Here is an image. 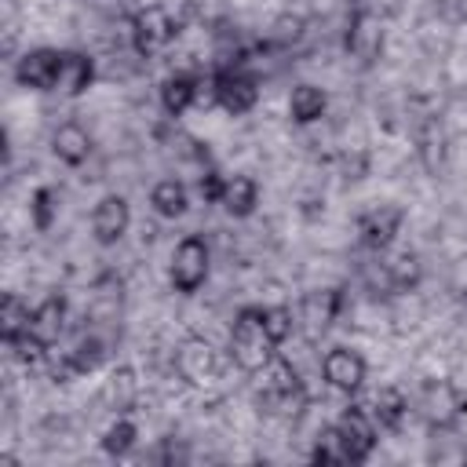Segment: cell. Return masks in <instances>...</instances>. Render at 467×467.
Instances as JSON below:
<instances>
[{"mask_svg":"<svg viewBox=\"0 0 467 467\" xmlns=\"http://www.w3.org/2000/svg\"><path fill=\"white\" fill-rule=\"evenodd\" d=\"M274 354H277V343L266 328L263 306H241L237 321L230 328V361L241 372H259V368H266V361Z\"/></svg>","mask_w":467,"mask_h":467,"instance_id":"obj_1","label":"cell"},{"mask_svg":"<svg viewBox=\"0 0 467 467\" xmlns=\"http://www.w3.org/2000/svg\"><path fill=\"white\" fill-rule=\"evenodd\" d=\"M208 270H212V248L201 234H186L175 252H171V263H168V277H171V288L179 296H193L204 281H208Z\"/></svg>","mask_w":467,"mask_h":467,"instance_id":"obj_2","label":"cell"},{"mask_svg":"<svg viewBox=\"0 0 467 467\" xmlns=\"http://www.w3.org/2000/svg\"><path fill=\"white\" fill-rule=\"evenodd\" d=\"M416 412L434 431H449L467 412V390L449 383V379H427L420 387V394H416Z\"/></svg>","mask_w":467,"mask_h":467,"instance_id":"obj_3","label":"cell"},{"mask_svg":"<svg viewBox=\"0 0 467 467\" xmlns=\"http://www.w3.org/2000/svg\"><path fill=\"white\" fill-rule=\"evenodd\" d=\"M336 431L343 438V449H347V460L350 463H365L379 441V423L372 416V409L365 405H347L339 416H336Z\"/></svg>","mask_w":467,"mask_h":467,"instance_id":"obj_4","label":"cell"},{"mask_svg":"<svg viewBox=\"0 0 467 467\" xmlns=\"http://www.w3.org/2000/svg\"><path fill=\"white\" fill-rule=\"evenodd\" d=\"M212 95H215V102L230 117H241V113H252L255 109V102H259V80L248 69L230 66V69H219L212 77Z\"/></svg>","mask_w":467,"mask_h":467,"instance_id":"obj_5","label":"cell"},{"mask_svg":"<svg viewBox=\"0 0 467 467\" xmlns=\"http://www.w3.org/2000/svg\"><path fill=\"white\" fill-rule=\"evenodd\" d=\"M179 33V22L171 18V11L164 7H142L135 18H131V47L150 58L157 51H164Z\"/></svg>","mask_w":467,"mask_h":467,"instance_id":"obj_6","label":"cell"},{"mask_svg":"<svg viewBox=\"0 0 467 467\" xmlns=\"http://www.w3.org/2000/svg\"><path fill=\"white\" fill-rule=\"evenodd\" d=\"M343 310V292L339 288H314L299 299V310H296V328H303L306 339H317L332 328V321L339 317Z\"/></svg>","mask_w":467,"mask_h":467,"instance_id":"obj_7","label":"cell"},{"mask_svg":"<svg viewBox=\"0 0 467 467\" xmlns=\"http://www.w3.org/2000/svg\"><path fill=\"white\" fill-rule=\"evenodd\" d=\"M15 80L29 91H55L62 80V51L55 47H33L18 58Z\"/></svg>","mask_w":467,"mask_h":467,"instance_id":"obj_8","label":"cell"},{"mask_svg":"<svg viewBox=\"0 0 467 467\" xmlns=\"http://www.w3.org/2000/svg\"><path fill=\"white\" fill-rule=\"evenodd\" d=\"M401 223H405V208L401 204H372L368 212L358 215V237H361L365 248L383 252V248L394 244Z\"/></svg>","mask_w":467,"mask_h":467,"instance_id":"obj_9","label":"cell"},{"mask_svg":"<svg viewBox=\"0 0 467 467\" xmlns=\"http://www.w3.org/2000/svg\"><path fill=\"white\" fill-rule=\"evenodd\" d=\"M321 376H325L328 387H336L343 394H358L361 383H365V376H368V365L350 347H328L325 358H321Z\"/></svg>","mask_w":467,"mask_h":467,"instance_id":"obj_10","label":"cell"},{"mask_svg":"<svg viewBox=\"0 0 467 467\" xmlns=\"http://www.w3.org/2000/svg\"><path fill=\"white\" fill-rule=\"evenodd\" d=\"M128 226H131V204H128V197L124 193L99 197V204L91 208V237L102 248H109V244H117L128 234Z\"/></svg>","mask_w":467,"mask_h":467,"instance_id":"obj_11","label":"cell"},{"mask_svg":"<svg viewBox=\"0 0 467 467\" xmlns=\"http://www.w3.org/2000/svg\"><path fill=\"white\" fill-rule=\"evenodd\" d=\"M219 368H223L219 365V354H215V347L208 339L190 336V339L179 343V350H175V372L186 383H212L219 376Z\"/></svg>","mask_w":467,"mask_h":467,"instance_id":"obj_12","label":"cell"},{"mask_svg":"<svg viewBox=\"0 0 467 467\" xmlns=\"http://www.w3.org/2000/svg\"><path fill=\"white\" fill-rule=\"evenodd\" d=\"M347 51L361 62H376L383 51V26L372 11H358L347 26Z\"/></svg>","mask_w":467,"mask_h":467,"instance_id":"obj_13","label":"cell"},{"mask_svg":"<svg viewBox=\"0 0 467 467\" xmlns=\"http://www.w3.org/2000/svg\"><path fill=\"white\" fill-rule=\"evenodd\" d=\"M51 153L69 164V168H80L88 157H91V131L80 124V120H62L55 131H51Z\"/></svg>","mask_w":467,"mask_h":467,"instance_id":"obj_14","label":"cell"},{"mask_svg":"<svg viewBox=\"0 0 467 467\" xmlns=\"http://www.w3.org/2000/svg\"><path fill=\"white\" fill-rule=\"evenodd\" d=\"M201 77H193V73H171V77H164V84H161V106H164V113L168 117H182L197 99H201Z\"/></svg>","mask_w":467,"mask_h":467,"instance_id":"obj_15","label":"cell"},{"mask_svg":"<svg viewBox=\"0 0 467 467\" xmlns=\"http://www.w3.org/2000/svg\"><path fill=\"white\" fill-rule=\"evenodd\" d=\"M223 212L234 215V219H248L259 204V182L252 175H226V186H223V197H219Z\"/></svg>","mask_w":467,"mask_h":467,"instance_id":"obj_16","label":"cell"},{"mask_svg":"<svg viewBox=\"0 0 467 467\" xmlns=\"http://www.w3.org/2000/svg\"><path fill=\"white\" fill-rule=\"evenodd\" d=\"M135 401H139V379H135V372H131L128 365L113 368L109 379L102 383V405H106L109 412L124 416V412L135 409Z\"/></svg>","mask_w":467,"mask_h":467,"instance_id":"obj_17","label":"cell"},{"mask_svg":"<svg viewBox=\"0 0 467 467\" xmlns=\"http://www.w3.org/2000/svg\"><path fill=\"white\" fill-rule=\"evenodd\" d=\"M325 109H328V99H325V91L317 84H296L292 88V95H288V117L296 124H314V120L325 117Z\"/></svg>","mask_w":467,"mask_h":467,"instance_id":"obj_18","label":"cell"},{"mask_svg":"<svg viewBox=\"0 0 467 467\" xmlns=\"http://www.w3.org/2000/svg\"><path fill=\"white\" fill-rule=\"evenodd\" d=\"M186 204H190V193H186V186H182L179 179H161V182H153V190H150V208H153L161 219H179V215L186 212Z\"/></svg>","mask_w":467,"mask_h":467,"instance_id":"obj_19","label":"cell"},{"mask_svg":"<svg viewBox=\"0 0 467 467\" xmlns=\"http://www.w3.org/2000/svg\"><path fill=\"white\" fill-rule=\"evenodd\" d=\"M29 328H33L40 339L55 343V339L62 336V328H66V299H62V296H47L44 303H36Z\"/></svg>","mask_w":467,"mask_h":467,"instance_id":"obj_20","label":"cell"},{"mask_svg":"<svg viewBox=\"0 0 467 467\" xmlns=\"http://www.w3.org/2000/svg\"><path fill=\"white\" fill-rule=\"evenodd\" d=\"M372 416L383 431H398L409 416V398L398 387H379L376 398H372Z\"/></svg>","mask_w":467,"mask_h":467,"instance_id":"obj_21","label":"cell"},{"mask_svg":"<svg viewBox=\"0 0 467 467\" xmlns=\"http://www.w3.org/2000/svg\"><path fill=\"white\" fill-rule=\"evenodd\" d=\"M91 80H95V62L88 55H80V51H62V80H58V88L66 95H84L91 88Z\"/></svg>","mask_w":467,"mask_h":467,"instance_id":"obj_22","label":"cell"},{"mask_svg":"<svg viewBox=\"0 0 467 467\" xmlns=\"http://www.w3.org/2000/svg\"><path fill=\"white\" fill-rule=\"evenodd\" d=\"M29 321H33V306L18 292H4V299H0V336H4V343L22 336L29 328Z\"/></svg>","mask_w":467,"mask_h":467,"instance_id":"obj_23","label":"cell"},{"mask_svg":"<svg viewBox=\"0 0 467 467\" xmlns=\"http://www.w3.org/2000/svg\"><path fill=\"white\" fill-rule=\"evenodd\" d=\"M29 215H33V226L36 230H51L55 226V215H58V190L55 186H36L33 190V201H29Z\"/></svg>","mask_w":467,"mask_h":467,"instance_id":"obj_24","label":"cell"},{"mask_svg":"<svg viewBox=\"0 0 467 467\" xmlns=\"http://www.w3.org/2000/svg\"><path fill=\"white\" fill-rule=\"evenodd\" d=\"M135 438H139V427H135L128 416H117V420L106 427V434H102V449H106L109 456H124V452H131Z\"/></svg>","mask_w":467,"mask_h":467,"instance_id":"obj_25","label":"cell"},{"mask_svg":"<svg viewBox=\"0 0 467 467\" xmlns=\"http://www.w3.org/2000/svg\"><path fill=\"white\" fill-rule=\"evenodd\" d=\"M7 347H11V354H15L22 365H40V361L47 358V347H51V343H47V339H40L33 328H26V332H22V336H15Z\"/></svg>","mask_w":467,"mask_h":467,"instance_id":"obj_26","label":"cell"},{"mask_svg":"<svg viewBox=\"0 0 467 467\" xmlns=\"http://www.w3.org/2000/svg\"><path fill=\"white\" fill-rule=\"evenodd\" d=\"M310 460H314V463H350V460H347V449H343V438H339V431H336V423L325 427V431L317 434V445H314Z\"/></svg>","mask_w":467,"mask_h":467,"instance_id":"obj_27","label":"cell"},{"mask_svg":"<svg viewBox=\"0 0 467 467\" xmlns=\"http://www.w3.org/2000/svg\"><path fill=\"white\" fill-rule=\"evenodd\" d=\"M263 317H266V328H270V336H274L277 347H281L285 339H292V332H296V310H292V306H285V303L263 306Z\"/></svg>","mask_w":467,"mask_h":467,"instance_id":"obj_28","label":"cell"},{"mask_svg":"<svg viewBox=\"0 0 467 467\" xmlns=\"http://www.w3.org/2000/svg\"><path fill=\"white\" fill-rule=\"evenodd\" d=\"M223 186H226V179H223L219 171H204L197 190H201V197H204L208 204H219V197H223Z\"/></svg>","mask_w":467,"mask_h":467,"instance_id":"obj_29","label":"cell"}]
</instances>
